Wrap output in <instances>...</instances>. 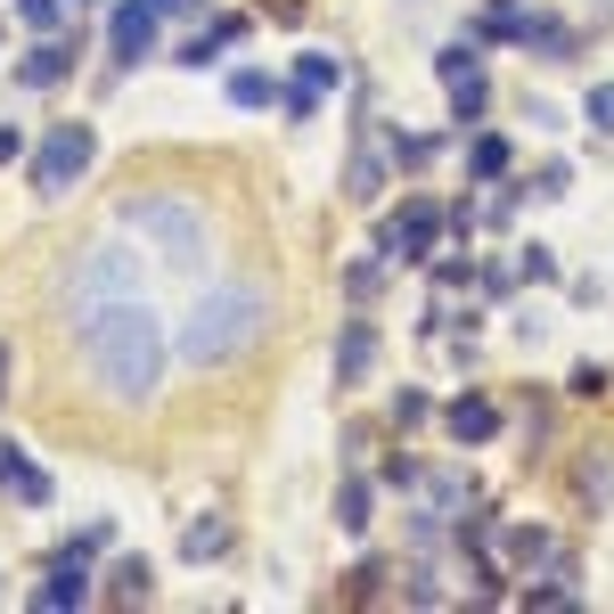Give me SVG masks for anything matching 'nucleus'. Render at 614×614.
I'll return each mask as SVG.
<instances>
[{
	"label": "nucleus",
	"mask_w": 614,
	"mask_h": 614,
	"mask_svg": "<svg viewBox=\"0 0 614 614\" xmlns=\"http://www.w3.org/2000/svg\"><path fill=\"white\" fill-rule=\"evenodd\" d=\"M74 345H82L91 377H99L115 401H156L164 361H173V345H164V320L147 311V295H115V304H99L91 320L74 328Z\"/></svg>",
	"instance_id": "nucleus-1"
},
{
	"label": "nucleus",
	"mask_w": 614,
	"mask_h": 614,
	"mask_svg": "<svg viewBox=\"0 0 614 614\" xmlns=\"http://www.w3.org/2000/svg\"><path fill=\"white\" fill-rule=\"evenodd\" d=\"M263 336H270V295L263 287H205L197 311H188V328H181V352L197 369H222V361H238V352H254Z\"/></svg>",
	"instance_id": "nucleus-2"
},
{
	"label": "nucleus",
	"mask_w": 614,
	"mask_h": 614,
	"mask_svg": "<svg viewBox=\"0 0 614 614\" xmlns=\"http://www.w3.org/2000/svg\"><path fill=\"white\" fill-rule=\"evenodd\" d=\"M123 229L173 270L214 263V254H205V205L188 197V188H140V197H123Z\"/></svg>",
	"instance_id": "nucleus-3"
},
{
	"label": "nucleus",
	"mask_w": 614,
	"mask_h": 614,
	"mask_svg": "<svg viewBox=\"0 0 614 614\" xmlns=\"http://www.w3.org/2000/svg\"><path fill=\"white\" fill-rule=\"evenodd\" d=\"M58 295H66V328H82L99 304H115V295H140V254L132 246H82L66 263V279H58Z\"/></svg>",
	"instance_id": "nucleus-4"
},
{
	"label": "nucleus",
	"mask_w": 614,
	"mask_h": 614,
	"mask_svg": "<svg viewBox=\"0 0 614 614\" xmlns=\"http://www.w3.org/2000/svg\"><path fill=\"white\" fill-rule=\"evenodd\" d=\"M91 156H99V132L91 123H50V132H41V156H33V188L41 197H66V188L91 173Z\"/></svg>",
	"instance_id": "nucleus-5"
},
{
	"label": "nucleus",
	"mask_w": 614,
	"mask_h": 614,
	"mask_svg": "<svg viewBox=\"0 0 614 614\" xmlns=\"http://www.w3.org/2000/svg\"><path fill=\"white\" fill-rule=\"evenodd\" d=\"M442 229H451V205H434V197H401V222L377 229V254H386V263H434Z\"/></svg>",
	"instance_id": "nucleus-6"
},
{
	"label": "nucleus",
	"mask_w": 614,
	"mask_h": 614,
	"mask_svg": "<svg viewBox=\"0 0 614 614\" xmlns=\"http://www.w3.org/2000/svg\"><path fill=\"white\" fill-rule=\"evenodd\" d=\"M336 82H345V58L304 50V58H295V91L279 99V108H287V123H311V115H320V99L336 91Z\"/></svg>",
	"instance_id": "nucleus-7"
},
{
	"label": "nucleus",
	"mask_w": 614,
	"mask_h": 614,
	"mask_svg": "<svg viewBox=\"0 0 614 614\" xmlns=\"http://www.w3.org/2000/svg\"><path fill=\"white\" fill-rule=\"evenodd\" d=\"M156 25H164L156 0H123V9L108 17V58H115V66H140V58L156 50Z\"/></svg>",
	"instance_id": "nucleus-8"
},
{
	"label": "nucleus",
	"mask_w": 614,
	"mask_h": 614,
	"mask_svg": "<svg viewBox=\"0 0 614 614\" xmlns=\"http://www.w3.org/2000/svg\"><path fill=\"white\" fill-rule=\"evenodd\" d=\"M33 614H66V606H91V557H74V549H58V565L33 582Z\"/></svg>",
	"instance_id": "nucleus-9"
},
{
	"label": "nucleus",
	"mask_w": 614,
	"mask_h": 614,
	"mask_svg": "<svg viewBox=\"0 0 614 614\" xmlns=\"http://www.w3.org/2000/svg\"><path fill=\"white\" fill-rule=\"evenodd\" d=\"M386 164H393V147L361 123V132H352V164H345V197L352 205H377V197H386Z\"/></svg>",
	"instance_id": "nucleus-10"
},
{
	"label": "nucleus",
	"mask_w": 614,
	"mask_h": 614,
	"mask_svg": "<svg viewBox=\"0 0 614 614\" xmlns=\"http://www.w3.org/2000/svg\"><path fill=\"white\" fill-rule=\"evenodd\" d=\"M74 58H82V41H66V33H41L25 58H17V82L25 91H58V82L74 74Z\"/></svg>",
	"instance_id": "nucleus-11"
},
{
	"label": "nucleus",
	"mask_w": 614,
	"mask_h": 614,
	"mask_svg": "<svg viewBox=\"0 0 614 614\" xmlns=\"http://www.w3.org/2000/svg\"><path fill=\"white\" fill-rule=\"evenodd\" d=\"M442 434H451L459 451H483V442L500 434V401L492 393H459L451 410H442Z\"/></svg>",
	"instance_id": "nucleus-12"
},
{
	"label": "nucleus",
	"mask_w": 614,
	"mask_h": 614,
	"mask_svg": "<svg viewBox=\"0 0 614 614\" xmlns=\"http://www.w3.org/2000/svg\"><path fill=\"white\" fill-rule=\"evenodd\" d=\"M369 369H377V328L369 320H345V328H336V393L369 386Z\"/></svg>",
	"instance_id": "nucleus-13"
},
{
	"label": "nucleus",
	"mask_w": 614,
	"mask_h": 614,
	"mask_svg": "<svg viewBox=\"0 0 614 614\" xmlns=\"http://www.w3.org/2000/svg\"><path fill=\"white\" fill-rule=\"evenodd\" d=\"M0 492H9L17 508H50V500H58V483H50V475H41V468H33V459H25V451H17V442H0Z\"/></svg>",
	"instance_id": "nucleus-14"
},
{
	"label": "nucleus",
	"mask_w": 614,
	"mask_h": 614,
	"mask_svg": "<svg viewBox=\"0 0 614 614\" xmlns=\"http://www.w3.org/2000/svg\"><path fill=\"white\" fill-rule=\"evenodd\" d=\"M524 50H533L541 66H565V58H574V25H557V17H524Z\"/></svg>",
	"instance_id": "nucleus-15"
},
{
	"label": "nucleus",
	"mask_w": 614,
	"mask_h": 614,
	"mask_svg": "<svg viewBox=\"0 0 614 614\" xmlns=\"http://www.w3.org/2000/svg\"><path fill=\"white\" fill-rule=\"evenodd\" d=\"M427 508H434V516H468V508H475V475H459V468H442L434 483H427Z\"/></svg>",
	"instance_id": "nucleus-16"
},
{
	"label": "nucleus",
	"mask_w": 614,
	"mask_h": 614,
	"mask_svg": "<svg viewBox=\"0 0 614 614\" xmlns=\"http://www.w3.org/2000/svg\"><path fill=\"white\" fill-rule=\"evenodd\" d=\"M147 590H156V565H147V557H115L108 598H115V606H147Z\"/></svg>",
	"instance_id": "nucleus-17"
},
{
	"label": "nucleus",
	"mask_w": 614,
	"mask_h": 614,
	"mask_svg": "<svg viewBox=\"0 0 614 614\" xmlns=\"http://www.w3.org/2000/svg\"><path fill=\"white\" fill-rule=\"evenodd\" d=\"M222 549H229V516H197V524H181V557H188V565L222 557Z\"/></svg>",
	"instance_id": "nucleus-18"
},
{
	"label": "nucleus",
	"mask_w": 614,
	"mask_h": 614,
	"mask_svg": "<svg viewBox=\"0 0 614 614\" xmlns=\"http://www.w3.org/2000/svg\"><path fill=\"white\" fill-rule=\"evenodd\" d=\"M468 181H492V188L508 181V140L500 132H475L468 140Z\"/></svg>",
	"instance_id": "nucleus-19"
},
{
	"label": "nucleus",
	"mask_w": 614,
	"mask_h": 614,
	"mask_svg": "<svg viewBox=\"0 0 614 614\" xmlns=\"http://www.w3.org/2000/svg\"><path fill=\"white\" fill-rule=\"evenodd\" d=\"M246 33V17H222V25L214 33H197V41H181V66H214V58L229 50V41H238Z\"/></svg>",
	"instance_id": "nucleus-20"
},
{
	"label": "nucleus",
	"mask_w": 614,
	"mask_h": 614,
	"mask_svg": "<svg viewBox=\"0 0 614 614\" xmlns=\"http://www.w3.org/2000/svg\"><path fill=\"white\" fill-rule=\"evenodd\" d=\"M369 483L361 475H345V483H336V524H345V533H369Z\"/></svg>",
	"instance_id": "nucleus-21"
},
{
	"label": "nucleus",
	"mask_w": 614,
	"mask_h": 614,
	"mask_svg": "<svg viewBox=\"0 0 614 614\" xmlns=\"http://www.w3.org/2000/svg\"><path fill=\"white\" fill-rule=\"evenodd\" d=\"M270 99H287V91H279L263 66H238V74H229V108H270Z\"/></svg>",
	"instance_id": "nucleus-22"
},
{
	"label": "nucleus",
	"mask_w": 614,
	"mask_h": 614,
	"mask_svg": "<svg viewBox=\"0 0 614 614\" xmlns=\"http://www.w3.org/2000/svg\"><path fill=\"white\" fill-rule=\"evenodd\" d=\"M475 33L483 41H524V9H516V0H492V9L475 17Z\"/></svg>",
	"instance_id": "nucleus-23"
},
{
	"label": "nucleus",
	"mask_w": 614,
	"mask_h": 614,
	"mask_svg": "<svg viewBox=\"0 0 614 614\" xmlns=\"http://www.w3.org/2000/svg\"><path fill=\"white\" fill-rule=\"evenodd\" d=\"M565 393H574V401H606V393H614V369H606V361H574Z\"/></svg>",
	"instance_id": "nucleus-24"
},
{
	"label": "nucleus",
	"mask_w": 614,
	"mask_h": 614,
	"mask_svg": "<svg viewBox=\"0 0 614 614\" xmlns=\"http://www.w3.org/2000/svg\"><path fill=\"white\" fill-rule=\"evenodd\" d=\"M483 108H492V91H483V66H475V74H459V82H451V115H459V123H475Z\"/></svg>",
	"instance_id": "nucleus-25"
},
{
	"label": "nucleus",
	"mask_w": 614,
	"mask_h": 614,
	"mask_svg": "<svg viewBox=\"0 0 614 614\" xmlns=\"http://www.w3.org/2000/svg\"><path fill=\"white\" fill-rule=\"evenodd\" d=\"M386 147H393V164H401V173H418V164H434V147H442V140H418V132H393Z\"/></svg>",
	"instance_id": "nucleus-26"
},
{
	"label": "nucleus",
	"mask_w": 614,
	"mask_h": 614,
	"mask_svg": "<svg viewBox=\"0 0 614 614\" xmlns=\"http://www.w3.org/2000/svg\"><path fill=\"white\" fill-rule=\"evenodd\" d=\"M74 0H17V17H25L33 33H58V17H66Z\"/></svg>",
	"instance_id": "nucleus-27"
},
{
	"label": "nucleus",
	"mask_w": 614,
	"mask_h": 614,
	"mask_svg": "<svg viewBox=\"0 0 614 614\" xmlns=\"http://www.w3.org/2000/svg\"><path fill=\"white\" fill-rule=\"evenodd\" d=\"M516 270L533 287H549V279H557V254H549V246H516Z\"/></svg>",
	"instance_id": "nucleus-28"
},
{
	"label": "nucleus",
	"mask_w": 614,
	"mask_h": 614,
	"mask_svg": "<svg viewBox=\"0 0 614 614\" xmlns=\"http://www.w3.org/2000/svg\"><path fill=\"white\" fill-rule=\"evenodd\" d=\"M590 132H598V140H614V82H598V91H590Z\"/></svg>",
	"instance_id": "nucleus-29"
},
{
	"label": "nucleus",
	"mask_w": 614,
	"mask_h": 614,
	"mask_svg": "<svg viewBox=\"0 0 614 614\" xmlns=\"http://www.w3.org/2000/svg\"><path fill=\"white\" fill-rule=\"evenodd\" d=\"M427 418H434V401H427V393H410V386L393 393V427H427Z\"/></svg>",
	"instance_id": "nucleus-30"
},
{
	"label": "nucleus",
	"mask_w": 614,
	"mask_h": 614,
	"mask_svg": "<svg viewBox=\"0 0 614 614\" xmlns=\"http://www.w3.org/2000/svg\"><path fill=\"white\" fill-rule=\"evenodd\" d=\"M345 582H352V590H345V598H386V565H377V557H369V565H352V574H345Z\"/></svg>",
	"instance_id": "nucleus-31"
},
{
	"label": "nucleus",
	"mask_w": 614,
	"mask_h": 614,
	"mask_svg": "<svg viewBox=\"0 0 614 614\" xmlns=\"http://www.w3.org/2000/svg\"><path fill=\"white\" fill-rule=\"evenodd\" d=\"M468 279H475V263H459V254H434V287H442V295H459Z\"/></svg>",
	"instance_id": "nucleus-32"
},
{
	"label": "nucleus",
	"mask_w": 614,
	"mask_h": 614,
	"mask_svg": "<svg viewBox=\"0 0 614 614\" xmlns=\"http://www.w3.org/2000/svg\"><path fill=\"white\" fill-rule=\"evenodd\" d=\"M108 541H115V524H108V516H99V524H82V533H74L66 549H74V557H99V549H108Z\"/></svg>",
	"instance_id": "nucleus-33"
},
{
	"label": "nucleus",
	"mask_w": 614,
	"mask_h": 614,
	"mask_svg": "<svg viewBox=\"0 0 614 614\" xmlns=\"http://www.w3.org/2000/svg\"><path fill=\"white\" fill-rule=\"evenodd\" d=\"M254 9H263L270 25H304V17H311V0H254Z\"/></svg>",
	"instance_id": "nucleus-34"
},
{
	"label": "nucleus",
	"mask_w": 614,
	"mask_h": 614,
	"mask_svg": "<svg viewBox=\"0 0 614 614\" xmlns=\"http://www.w3.org/2000/svg\"><path fill=\"white\" fill-rule=\"evenodd\" d=\"M475 279H483V295H508V287H516V279H524V270H516V263H483V270H475Z\"/></svg>",
	"instance_id": "nucleus-35"
},
{
	"label": "nucleus",
	"mask_w": 614,
	"mask_h": 614,
	"mask_svg": "<svg viewBox=\"0 0 614 614\" xmlns=\"http://www.w3.org/2000/svg\"><path fill=\"white\" fill-rule=\"evenodd\" d=\"M345 295H352V304H369V295H377V263H352L345 270Z\"/></svg>",
	"instance_id": "nucleus-36"
},
{
	"label": "nucleus",
	"mask_w": 614,
	"mask_h": 614,
	"mask_svg": "<svg viewBox=\"0 0 614 614\" xmlns=\"http://www.w3.org/2000/svg\"><path fill=\"white\" fill-rule=\"evenodd\" d=\"M565 181H574L565 164H541V173H533V197H565Z\"/></svg>",
	"instance_id": "nucleus-37"
},
{
	"label": "nucleus",
	"mask_w": 614,
	"mask_h": 614,
	"mask_svg": "<svg viewBox=\"0 0 614 614\" xmlns=\"http://www.w3.org/2000/svg\"><path fill=\"white\" fill-rule=\"evenodd\" d=\"M377 483H386V492H410L418 468H410V459H386V468H377Z\"/></svg>",
	"instance_id": "nucleus-38"
},
{
	"label": "nucleus",
	"mask_w": 614,
	"mask_h": 614,
	"mask_svg": "<svg viewBox=\"0 0 614 614\" xmlns=\"http://www.w3.org/2000/svg\"><path fill=\"white\" fill-rule=\"evenodd\" d=\"M17 156H25V132H17V123H0V173H9Z\"/></svg>",
	"instance_id": "nucleus-39"
},
{
	"label": "nucleus",
	"mask_w": 614,
	"mask_h": 614,
	"mask_svg": "<svg viewBox=\"0 0 614 614\" xmlns=\"http://www.w3.org/2000/svg\"><path fill=\"white\" fill-rule=\"evenodd\" d=\"M0 393H9V345H0Z\"/></svg>",
	"instance_id": "nucleus-40"
},
{
	"label": "nucleus",
	"mask_w": 614,
	"mask_h": 614,
	"mask_svg": "<svg viewBox=\"0 0 614 614\" xmlns=\"http://www.w3.org/2000/svg\"><path fill=\"white\" fill-rule=\"evenodd\" d=\"M188 9H205V0H188Z\"/></svg>",
	"instance_id": "nucleus-41"
},
{
	"label": "nucleus",
	"mask_w": 614,
	"mask_h": 614,
	"mask_svg": "<svg viewBox=\"0 0 614 614\" xmlns=\"http://www.w3.org/2000/svg\"><path fill=\"white\" fill-rule=\"evenodd\" d=\"M598 9H606V0H598Z\"/></svg>",
	"instance_id": "nucleus-42"
}]
</instances>
